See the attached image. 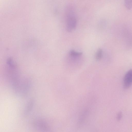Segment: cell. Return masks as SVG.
I'll return each mask as SVG.
<instances>
[{
  "mask_svg": "<svg viewBox=\"0 0 132 132\" xmlns=\"http://www.w3.org/2000/svg\"><path fill=\"white\" fill-rule=\"evenodd\" d=\"M6 65V72L8 79L13 89L15 90L20 87L24 78H21L16 64L11 59H8Z\"/></svg>",
  "mask_w": 132,
  "mask_h": 132,
  "instance_id": "cell-1",
  "label": "cell"
},
{
  "mask_svg": "<svg viewBox=\"0 0 132 132\" xmlns=\"http://www.w3.org/2000/svg\"><path fill=\"white\" fill-rule=\"evenodd\" d=\"M66 19V30L69 32L72 31L75 29L76 26V18L73 13L71 12L67 14Z\"/></svg>",
  "mask_w": 132,
  "mask_h": 132,
  "instance_id": "cell-2",
  "label": "cell"
},
{
  "mask_svg": "<svg viewBox=\"0 0 132 132\" xmlns=\"http://www.w3.org/2000/svg\"><path fill=\"white\" fill-rule=\"evenodd\" d=\"M132 85V69L129 70L125 74L123 80V86L125 89L130 87Z\"/></svg>",
  "mask_w": 132,
  "mask_h": 132,
  "instance_id": "cell-3",
  "label": "cell"
},
{
  "mask_svg": "<svg viewBox=\"0 0 132 132\" xmlns=\"http://www.w3.org/2000/svg\"><path fill=\"white\" fill-rule=\"evenodd\" d=\"M36 126L37 127L43 131H47L49 130V128L46 124L43 121H38L35 123Z\"/></svg>",
  "mask_w": 132,
  "mask_h": 132,
  "instance_id": "cell-4",
  "label": "cell"
},
{
  "mask_svg": "<svg viewBox=\"0 0 132 132\" xmlns=\"http://www.w3.org/2000/svg\"><path fill=\"white\" fill-rule=\"evenodd\" d=\"M82 54L81 52H77L73 50H71L69 52L70 56L73 58L79 57L81 56Z\"/></svg>",
  "mask_w": 132,
  "mask_h": 132,
  "instance_id": "cell-5",
  "label": "cell"
},
{
  "mask_svg": "<svg viewBox=\"0 0 132 132\" xmlns=\"http://www.w3.org/2000/svg\"><path fill=\"white\" fill-rule=\"evenodd\" d=\"M102 56V50L101 48L98 49L95 55V58L97 60H100Z\"/></svg>",
  "mask_w": 132,
  "mask_h": 132,
  "instance_id": "cell-6",
  "label": "cell"
}]
</instances>
